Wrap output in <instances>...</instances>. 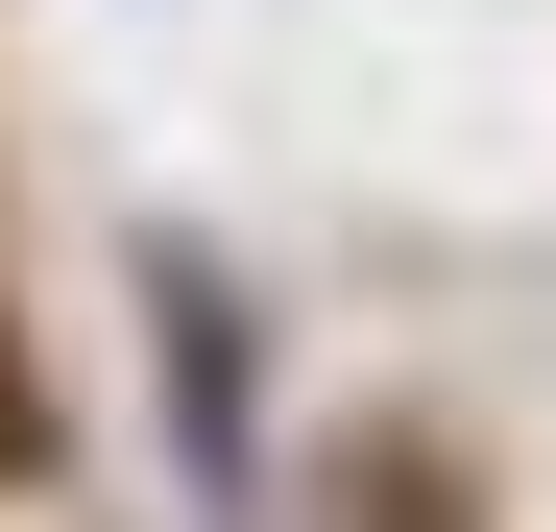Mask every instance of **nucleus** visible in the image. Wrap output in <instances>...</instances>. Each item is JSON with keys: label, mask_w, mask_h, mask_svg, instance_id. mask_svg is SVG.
I'll list each match as a JSON object with an SVG mask.
<instances>
[{"label": "nucleus", "mask_w": 556, "mask_h": 532, "mask_svg": "<svg viewBox=\"0 0 556 532\" xmlns=\"http://www.w3.org/2000/svg\"><path fill=\"white\" fill-rule=\"evenodd\" d=\"M49 460V388H25V315H0V484Z\"/></svg>", "instance_id": "nucleus-1"}]
</instances>
